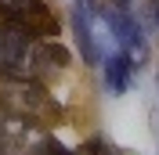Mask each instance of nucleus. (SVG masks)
Returning <instances> with one entry per match:
<instances>
[{
  "instance_id": "20e7f679",
  "label": "nucleus",
  "mask_w": 159,
  "mask_h": 155,
  "mask_svg": "<svg viewBox=\"0 0 159 155\" xmlns=\"http://www.w3.org/2000/svg\"><path fill=\"white\" fill-rule=\"evenodd\" d=\"M105 25H109V33L119 40V47L130 54V61L141 69V61L148 58V43H145V33H141L138 18H134L127 7H105Z\"/></svg>"
},
{
  "instance_id": "0eeeda50",
  "label": "nucleus",
  "mask_w": 159,
  "mask_h": 155,
  "mask_svg": "<svg viewBox=\"0 0 159 155\" xmlns=\"http://www.w3.org/2000/svg\"><path fill=\"white\" fill-rule=\"evenodd\" d=\"M0 15L7 22H25V25H36V18H43L40 11V0H0Z\"/></svg>"
},
{
  "instance_id": "423d86ee",
  "label": "nucleus",
  "mask_w": 159,
  "mask_h": 155,
  "mask_svg": "<svg viewBox=\"0 0 159 155\" xmlns=\"http://www.w3.org/2000/svg\"><path fill=\"white\" fill-rule=\"evenodd\" d=\"M101 65H105V90H109L112 97L127 94L130 76H134V69H138L134 61H130V54H127V51H119V54H109Z\"/></svg>"
},
{
  "instance_id": "7ed1b4c3",
  "label": "nucleus",
  "mask_w": 159,
  "mask_h": 155,
  "mask_svg": "<svg viewBox=\"0 0 159 155\" xmlns=\"http://www.w3.org/2000/svg\"><path fill=\"white\" fill-rule=\"evenodd\" d=\"M47 130L33 119L7 116L0 119V155H40V148L47 144Z\"/></svg>"
},
{
  "instance_id": "f257e3e1",
  "label": "nucleus",
  "mask_w": 159,
  "mask_h": 155,
  "mask_svg": "<svg viewBox=\"0 0 159 155\" xmlns=\"http://www.w3.org/2000/svg\"><path fill=\"white\" fill-rule=\"evenodd\" d=\"M0 108L7 116H22V119H33V123H43L54 112V101L29 76H0Z\"/></svg>"
},
{
  "instance_id": "1a4fd4ad",
  "label": "nucleus",
  "mask_w": 159,
  "mask_h": 155,
  "mask_svg": "<svg viewBox=\"0 0 159 155\" xmlns=\"http://www.w3.org/2000/svg\"><path fill=\"white\" fill-rule=\"evenodd\" d=\"M101 4H105V7H127L130 0H101Z\"/></svg>"
},
{
  "instance_id": "6e6552de",
  "label": "nucleus",
  "mask_w": 159,
  "mask_h": 155,
  "mask_svg": "<svg viewBox=\"0 0 159 155\" xmlns=\"http://www.w3.org/2000/svg\"><path fill=\"white\" fill-rule=\"evenodd\" d=\"M40 155H72V152H69L65 144H61L58 137H47V144L40 148Z\"/></svg>"
},
{
  "instance_id": "f03ea898",
  "label": "nucleus",
  "mask_w": 159,
  "mask_h": 155,
  "mask_svg": "<svg viewBox=\"0 0 159 155\" xmlns=\"http://www.w3.org/2000/svg\"><path fill=\"white\" fill-rule=\"evenodd\" d=\"M36 40L25 22H4L0 29V76H29ZM33 79V76H29Z\"/></svg>"
},
{
  "instance_id": "39448f33",
  "label": "nucleus",
  "mask_w": 159,
  "mask_h": 155,
  "mask_svg": "<svg viewBox=\"0 0 159 155\" xmlns=\"http://www.w3.org/2000/svg\"><path fill=\"white\" fill-rule=\"evenodd\" d=\"M98 11L90 0H76L72 7V29H76V43H80V54L87 65H98L101 61V47H98Z\"/></svg>"
}]
</instances>
